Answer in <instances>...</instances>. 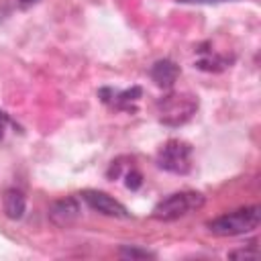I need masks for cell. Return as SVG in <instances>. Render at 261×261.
Listing matches in <instances>:
<instances>
[{"label": "cell", "mask_w": 261, "mask_h": 261, "mask_svg": "<svg viewBox=\"0 0 261 261\" xmlns=\"http://www.w3.org/2000/svg\"><path fill=\"white\" fill-rule=\"evenodd\" d=\"M177 77H179V65L173 63L171 59H159L151 67V80L159 88H165V90L171 88Z\"/></svg>", "instance_id": "ba28073f"}, {"label": "cell", "mask_w": 261, "mask_h": 261, "mask_svg": "<svg viewBox=\"0 0 261 261\" xmlns=\"http://www.w3.org/2000/svg\"><path fill=\"white\" fill-rule=\"evenodd\" d=\"M2 206H4V214L10 220H20L24 216V210H27V198H24V194L20 190L10 188V190L4 192Z\"/></svg>", "instance_id": "9c48e42d"}, {"label": "cell", "mask_w": 261, "mask_h": 261, "mask_svg": "<svg viewBox=\"0 0 261 261\" xmlns=\"http://www.w3.org/2000/svg\"><path fill=\"white\" fill-rule=\"evenodd\" d=\"M259 253H257V249H253V251H245V249H239V251H230L228 253V257H232V259H255Z\"/></svg>", "instance_id": "4fadbf2b"}, {"label": "cell", "mask_w": 261, "mask_h": 261, "mask_svg": "<svg viewBox=\"0 0 261 261\" xmlns=\"http://www.w3.org/2000/svg\"><path fill=\"white\" fill-rule=\"evenodd\" d=\"M126 188L128 190H139L141 188V184H143V175L137 171V169H130L128 173H126Z\"/></svg>", "instance_id": "7c38bea8"}, {"label": "cell", "mask_w": 261, "mask_h": 261, "mask_svg": "<svg viewBox=\"0 0 261 261\" xmlns=\"http://www.w3.org/2000/svg\"><path fill=\"white\" fill-rule=\"evenodd\" d=\"M159 120L169 126H179L192 118L198 108V100L192 94H167L157 102Z\"/></svg>", "instance_id": "3957f363"}, {"label": "cell", "mask_w": 261, "mask_h": 261, "mask_svg": "<svg viewBox=\"0 0 261 261\" xmlns=\"http://www.w3.org/2000/svg\"><path fill=\"white\" fill-rule=\"evenodd\" d=\"M100 100L114 108V110H122V112H135L137 110V102L143 96V90L139 86L126 88V90H114V88H100L98 92Z\"/></svg>", "instance_id": "8992f818"}, {"label": "cell", "mask_w": 261, "mask_h": 261, "mask_svg": "<svg viewBox=\"0 0 261 261\" xmlns=\"http://www.w3.org/2000/svg\"><path fill=\"white\" fill-rule=\"evenodd\" d=\"M18 2H20L22 6H31V4H35L37 0H18Z\"/></svg>", "instance_id": "2e32d148"}, {"label": "cell", "mask_w": 261, "mask_h": 261, "mask_svg": "<svg viewBox=\"0 0 261 261\" xmlns=\"http://www.w3.org/2000/svg\"><path fill=\"white\" fill-rule=\"evenodd\" d=\"M120 257L124 259H153L155 255L147 249H139V247H120Z\"/></svg>", "instance_id": "8fae6325"}, {"label": "cell", "mask_w": 261, "mask_h": 261, "mask_svg": "<svg viewBox=\"0 0 261 261\" xmlns=\"http://www.w3.org/2000/svg\"><path fill=\"white\" fill-rule=\"evenodd\" d=\"M202 204H204V196L198 192H175L155 204L153 218L171 222V220H177V218L190 214L192 210H198Z\"/></svg>", "instance_id": "7a4b0ae2"}, {"label": "cell", "mask_w": 261, "mask_h": 261, "mask_svg": "<svg viewBox=\"0 0 261 261\" xmlns=\"http://www.w3.org/2000/svg\"><path fill=\"white\" fill-rule=\"evenodd\" d=\"M47 214L55 226L65 228V226H71L73 222H77V218L82 216V206H80V200L75 196H67L61 200H55L49 206Z\"/></svg>", "instance_id": "52a82bcc"}, {"label": "cell", "mask_w": 261, "mask_h": 261, "mask_svg": "<svg viewBox=\"0 0 261 261\" xmlns=\"http://www.w3.org/2000/svg\"><path fill=\"white\" fill-rule=\"evenodd\" d=\"M82 200L96 212L104 214V216H112V218H130V212L126 210L124 204H120L118 200H114L112 196H108L106 192L100 190H84Z\"/></svg>", "instance_id": "5b68a950"}, {"label": "cell", "mask_w": 261, "mask_h": 261, "mask_svg": "<svg viewBox=\"0 0 261 261\" xmlns=\"http://www.w3.org/2000/svg\"><path fill=\"white\" fill-rule=\"evenodd\" d=\"M261 222V208L259 206H245L232 212H226L222 216H216L208 222L210 232L218 237H237L251 232Z\"/></svg>", "instance_id": "6da1fadb"}, {"label": "cell", "mask_w": 261, "mask_h": 261, "mask_svg": "<svg viewBox=\"0 0 261 261\" xmlns=\"http://www.w3.org/2000/svg\"><path fill=\"white\" fill-rule=\"evenodd\" d=\"M157 165L169 173L186 175L192 169V147L179 139L167 141L157 153Z\"/></svg>", "instance_id": "277c9868"}, {"label": "cell", "mask_w": 261, "mask_h": 261, "mask_svg": "<svg viewBox=\"0 0 261 261\" xmlns=\"http://www.w3.org/2000/svg\"><path fill=\"white\" fill-rule=\"evenodd\" d=\"M200 53H204V57H200V59L196 61V65H198L200 69H204V71H220V69H224V67L230 63V59L220 57V55H214V53H210V51L200 49Z\"/></svg>", "instance_id": "30bf717a"}, {"label": "cell", "mask_w": 261, "mask_h": 261, "mask_svg": "<svg viewBox=\"0 0 261 261\" xmlns=\"http://www.w3.org/2000/svg\"><path fill=\"white\" fill-rule=\"evenodd\" d=\"M8 124H10V116H8V112L0 110V139L6 135V128H8Z\"/></svg>", "instance_id": "5bb4252c"}, {"label": "cell", "mask_w": 261, "mask_h": 261, "mask_svg": "<svg viewBox=\"0 0 261 261\" xmlns=\"http://www.w3.org/2000/svg\"><path fill=\"white\" fill-rule=\"evenodd\" d=\"M181 4H218V2H226V0H177Z\"/></svg>", "instance_id": "9a60e30c"}]
</instances>
